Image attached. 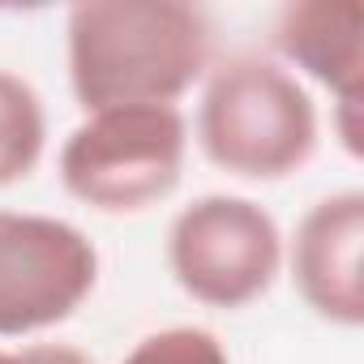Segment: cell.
<instances>
[{
	"label": "cell",
	"instance_id": "cell-1",
	"mask_svg": "<svg viewBox=\"0 0 364 364\" xmlns=\"http://www.w3.org/2000/svg\"><path fill=\"white\" fill-rule=\"evenodd\" d=\"M69 82L90 112L176 107L210 65V22L185 0H86L69 9Z\"/></svg>",
	"mask_w": 364,
	"mask_h": 364
},
{
	"label": "cell",
	"instance_id": "cell-2",
	"mask_svg": "<svg viewBox=\"0 0 364 364\" xmlns=\"http://www.w3.org/2000/svg\"><path fill=\"white\" fill-rule=\"evenodd\" d=\"M206 159L245 180H283L317 150V107L309 90L262 56L223 60L198 107Z\"/></svg>",
	"mask_w": 364,
	"mask_h": 364
},
{
	"label": "cell",
	"instance_id": "cell-3",
	"mask_svg": "<svg viewBox=\"0 0 364 364\" xmlns=\"http://www.w3.org/2000/svg\"><path fill=\"white\" fill-rule=\"evenodd\" d=\"M185 150L189 129L176 107H107L69 133L60 180L103 215H137L176 193Z\"/></svg>",
	"mask_w": 364,
	"mask_h": 364
},
{
	"label": "cell",
	"instance_id": "cell-4",
	"mask_svg": "<svg viewBox=\"0 0 364 364\" xmlns=\"http://www.w3.org/2000/svg\"><path fill=\"white\" fill-rule=\"evenodd\" d=\"M279 262V223L249 198H198L167 232V266L176 283L210 309H240L270 291Z\"/></svg>",
	"mask_w": 364,
	"mask_h": 364
},
{
	"label": "cell",
	"instance_id": "cell-5",
	"mask_svg": "<svg viewBox=\"0 0 364 364\" xmlns=\"http://www.w3.org/2000/svg\"><path fill=\"white\" fill-rule=\"evenodd\" d=\"M99 253L65 219L0 210V338L48 330L82 309Z\"/></svg>",
	"mask_w": 364,
	"mask_h": 364
},
{
	"label": "cell",
	"instance_id": "cell-6",
	"mask_svg": "<svg viewBox=\"0 0 364 364\" xmlns=\"http://www.w3.org/2000/svg\"><path fill=\"white\" fill-rule=\"evenodd\" d=\"M360 249H364V193L360 189L317 202L296 228V245H291L296 291L304 296L313 313H321L334 326L364 321Z\"/></svg>",
	"mask_w": 364,
	"mask_h": 364
},
{
	"label": "cell",
	"instance_id": "cell-7",
	"mask_svg": "<svg viewBox=\"0 0 364 364\" xmlns=\"http://www.w3.org/2000/svg\"><path fill=\"white\" fill-rule=\"evenodd\" d=\"M274 48L309 77L334 90L338 133L360 154V95H364V5L360 0H300L279 14Z\"/></svg>",
	"mask_w": 364,
	"mask_h": 364
},
{
	"label": "cell",
	"instance_id": "cell-8",
	"mask_svg": "<svg viewBox=\"0 0 364 364\" xmlns=\"http://www.w3.org/2000/svg\"><path fill=\"white\" fill-rule=\"evenodd\" d=\"M48 146V112L39 90L0 69V189L26 180Z\"/></svg>",
	"mask_w": 364,
	"mask_h": 364
},
{
	"label": "cell",
	"instance_id": "cell-9",
	"mask_svg": "<svg viewBox=\"0 0 364 364\" xmlns=\"http://www.w3.org/2000/svg\"><path fill=\"white\" fill-rule=\"evenodd\" d=\"M124 364H228V351H223V343L210 330L171 326V330L146 334L124 355Z\"/></svg>",
	"mask_w": 364,
	"mask_h": 364
},
{
	"label": "cell",
	"instance_id": "cell-10",
	"mask_svg": "<svg viewBox=\"0 0 364 364\" xmlns=\"http://www.w3.org/2000/svg\"><path fill=\"white\" fill-rule=\"evenodd\" d=\"M18 364H90V355H82L77 347H60V343H39V347H22L14 351Z\"/></svg>",
	"mask_w": 364,
	"mask_h": 364
},
{
	"label": "cell",
	"instance_id": "cell-11",
	"mask_svg": "<svg viewBox=\"0 0 364 364\" xmlns=\"http://www.w3.org/2000/svg\"><path fill=\"white\" fill-rule=\"evenodd\" d=\"M0 364H18V355L14 351H0Z\"/></svg>",
	"mask_w": 364,
	"mask_h": 364
}]
</instances>
